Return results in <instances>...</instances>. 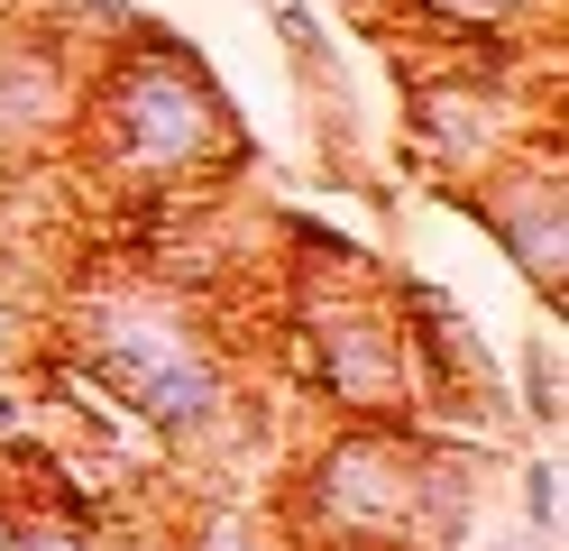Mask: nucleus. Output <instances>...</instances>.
Returning a JSON list of instances; mask_svg holds the SVG:
<instances>
[{"label": "nucleus", "mask_w": 569, "mask_h": 551, "mask_svg": "<svg viewBox=\"0 0 569 551\" xmlns=\"http://www.w3.org/2000/svg\"><path fill=\"white\" fill-rule=\"evenodd\" d=\"M386 19H405L413 37H432L450 56L506 47V37H532L542 19H560V0H386Z\"/></svg>", "instance_id": "6e6552de"}, {"label": "nucleus", "mask_w": 569, "mask_h": 551, "mask_svg": "<svg viewBox=\"0 0 569 551\" xmlns=\"http://www.w3.org/2000/svg\"><path fill=\"white\" fill-rule=\"evenodd\" d=\"M295 367L340 423H422L405 313L386 294V267H340V285L312 276L295 294Z\"/></svg>", "instance_id": "7ed1b4c3"}, {"label": "nucleus", "mask_w": 569, "mask_h": 551, "mask_svg": "<svg viewBox=\"0 0 569 551\" xmlns=\"http://www.w3.org/2000/svg\"><path fill=\"white\" fill-rule=\"evenodd\" d=\"M450 203L469 220H487V239L515 257V276L542 294L551 322H560V294H569V175H560V147L551 157H542V138L515 147L506 166L450 184Z\"/></svg>", "instance_id": "39448f33"}, {"label": "nucleus", "mask_w": 569, "mask_h": 551, "mask_svg": "<svg viewBox=\"0 0 569 551\" xmlns=\"http://www.w3.org/2000/svg\"><path fill=\"white\" fill-rule=\"evenodd\" d=\"M422 423H331L295 469V533L331 551H413Z\"/></svg>", "instance_id": "20e7f679"}, {"label": "nucleus", "mask_w": 569, "mask_h": 551, "mask_svg": "<svg viewBox=\"0 0 569 551\" xmlns=\"http://www.w3.org/2000/svg\"><path fill=\"white\" fill-rule=\"evenodd\" d=\"M331 10H349V19H386V0H331Z\"/></svg>", "instance_id": "2eb2a0df"}, {"label": "nucleus", "mask_w": 569, "mask_h": 551, "mask_svg": "<svg viewBox=\"0 0 569 551\" xmlns=\"http://www.w3.org/2000/svg\"><path fill=\"white\" fill-rule=\"evenodd\" d=\"M267 19H276V37H284V56H295L312 83H340L331 73V28L312 19V0H267Z\"/></svg>", "instance_id": "f8f14e48"}, {"label": "nucleus", "mask_w": 569, "mask_h": 551, "mask_svg": "<svg viewBox=\"0 0 569 551\" xmlns=\"http://www.w3.org/2000/svg\"><path fill=\"white\" fill-rule=\"evenodd\" d=\"M19 358H38V313H28L19 304V294L10 285H0V377H10V367Z\"/></svg>", "instance_id": "ddd939ff"}, {"label": "nucleus", "mask_w": 569, "mask_h": 551, "mask_svg": "<svg viewBox=\"0 0 569 551\" xmlns=\"http://www.w3.org/2000/svg\"><path fill=\"white\" fill-rule=\"evenodd\" d=\"M515 404H523L532 432L560 441V414H569V386H560V322H551V331H523V350H515Z\"/></svg>", "instance_id": "1a4fd4ad"}, {"label": "nucleus", "mask_w": 569, "mask_h": 551, "mask_svg": "<svg viewBox=\"0 0 569 551\" xmlns=\"http://www.w3.org/2000/svg\"><path fill=\"white\" fill-rule=\"evenodd\" d=\"M10 524H19V496L0 488V551H10Z\"/></svg>", "instance_id": "4468645a"}, {"label": "nucleus", "mask_w": 569, "mask_h": 551, "mask_svg": "<svg viewBox=\"0 0 569 551\" xmlns=\"http://www.w3.org/2000/svg\"><path fill=\"white\" fill-rule=\"evenodd\" d=\"M515 488H523V533L560 551V524H569V496H560V441H551V451H532V460L515 469Z\"/></svg>", "instance_id": "9d476101"}, {"label": "nucleus", "mask_w": 569, "mask_h": 551, "mask_svg": "<svg viewBox=\"0 0 569 551\" xmlns=\"http://www.w3.org/2000/svg\"><path fill=\"white\" fill-rule=\"evenodd\" d=\"M459 73L450 83H422L413 92V147H422V166L450 175V184H469L487 166H506L515 147H532L542 129L523 120V110H506V92L478 83V56H450Z\"/></svg>", "instance_id": "0eeeda50"}, {"label": "nucleus", "mask_w": 569, "mask_h": 551, "mask_svg": "<svg viewBox=\"0 0 569 551\" xmlns=\"http://www.w3.org/2000/svg\"><path fill=\"white\" fill-rule=\"evenodd\" d=\"M74 147L111 184H129V194H193V184L239 175L258 157L239 101L221 92V73L157 19H129L111 47L83 65Z\"/></svg>", "instance_id": "f257e3e1"}, {"label": "nucleus", "mask_w": 569, "mask_h": 551, "mask_svg": "<svg viewBox=\"0 0 569 551\" xmlns=\"http://www.w3.org/2000/svg\"><path fill=\"white\" fill-rule=\"evenodd\" d=\"M174 551H284V533H276V524H258L248 505H202Z\"/></svg>", "instance_id": "9b49d317"}, {"label": "nucleus", "mask_w": 569, "mask_h": 551, "mask_svg": "<svg viewBox=\"0 0 569 551\" xmlns=\"http://www.w3.org/2000/svg\"><path fill=\"white\" fill-rule=\"evenodd\" d=\"M56 367L83 377L101 404H120L157 441H211L239 414V377L211 313L166 276H111L64 304Z\"/></svg>", "instance_id": "f03ea898"}, {"label": "nucleus", "mask_w": 569, "mask_h": 551, "mask_svg": "<svg viewBox=\"0 0 569 551\" xmlns=\"http://www.w3.org/2000/svg\"><path fill=\"white\" fill-rule=\"evenodd\" d=\"M83 120V56L64 28H0V157H56Z\"/></svg>", "instance_id": "423d86ee"}]
</instances>
